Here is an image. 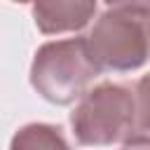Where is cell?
Segmentation results:
<instances>
[{
	"mask_svg": "<svg viewBox=\"0 0 150 150\" xmlns=\"http://www.w3.org/2000/svg\"><path fill=\"white\" fill-rule=\"evenodd\" d=\"M40 33L61 35L82 30L96 12V0H30Z\"/></svg>",
	"mask_w": 150,
	"mask_h": 150,
	"instance_id": "obj_4",
	"label": "cell"
},
{
	"mask_svg": "<svg viewBox=\"0 0 150 150\" xmlns=\"http://www.w3.org/2000/svg\"><path fill=\"white\" fill-rule=\"evenodd\" d=\"M110 7H134V9H145L150 12V0H105Z\"/></svg>",
	"mask_w": 150,
	"mask_h": 150,
	"instance_id": "obj_7",
	"label": "cell"
},
{
	"mask_svg": "<svg viewBox=\"0 0 150 150\" xmlns=\"http://www.w3.org/2000/svg\"><path fill=\"white\" fill-rule=\"evenodd\" d=\"M101 73L103 70L94 61L87 38H68L45 42L35 52L30 66V84L45 101L68 105L80 101L91 80Z\"/></svg>",
	"mask_w": 150,
	"mask_h": 150,
	"instance_id": "obj_1",
	"label": "cell"
},
{
	"mask_svg": "<svg viewBox=\"0 0 150 150\" xmlns=\"http://www.w3.org/2000/svg\"><path fill=\"white\" fill-rule=\"evenodd\" d=\"M14 2H30V0H14Z\"/></svg>",
	"mask_w": 150,
	"mask_h": 150,
	"instance_id": "obj_8",
	"label": "cell"
},
{
	"mask_svg": "<svg viewBox=\"0 0 150 150\" xmlns=\"http://www.w3.org/2000/svg\"><path fill=\"white\" fill-rule=\"evenodd\" d=\"M70 124L82 145L127 143L136 131V91L122 82H101L80 96Z\"/></svg>",
	"mask_w": 150,
	"mask_h": 150,
	"instance_id": "obj_2",
	"label": "cell"
},
{
	"mask_svg": "<svg viewBox=\"0 0 150 150\" xmlns=\"http://www.w3.org/2000/svg\"><path fill=\"white\" fill-rule=\"evenodd\" d=\"M52 145H66V138L61 136V127L28 124L12 141V148L14 150L16 148H52Z\"/></svg>",
	"mask_w": 150,
	"mask_h": 150,
	"instance_id": "obj_6",
	"label": "cell"
},
{
	"mask_svg": "<svg viewBox=\"0 0 150 150\" xmlns=\"http://www.w3.org/2000/svg\"><path fill=\"white\" fill-rule=\"evenodd\" d=\"M136 131L124 145H150V73L136 84Z\"/></svg>",
	"mask_w": 150,
	"mask_h": 150,
	"instance_id": "obj_5",
	"label": "cell"
},
{
	"mask_svg": "<svg viewBox=\"0 0 150 150\" xmlns=\"http://www.w3.org/2000/svg\"><path fill=\"white\" fill-rule=\"evenodd\" d=\"M101 70L129 73L150 59V12L110 7L84 35Z\"/></svg>",
	"mask_w": 150,
	"mask_h": 150,
	"instance_id": "obj_3",
	"label": "cell"
}]
</instances>
